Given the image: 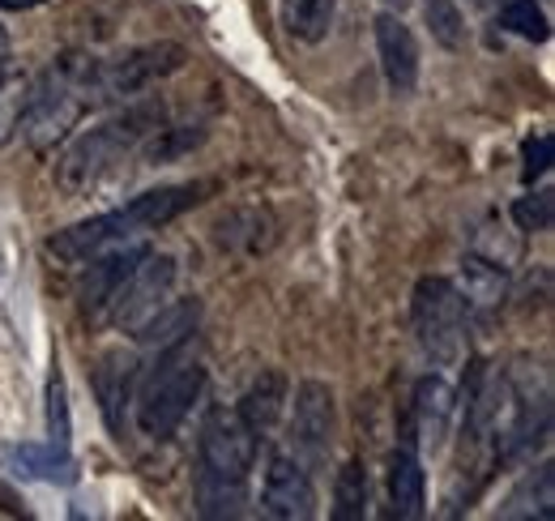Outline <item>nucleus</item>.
<instances>
[{"label":"nucleus","mask_w":555,"mask_h":521,"mask_svg":"<svg viewBox=\"0 0 555 521\" xmlns=\"http://www.w3.org/2000/svg\"><path fill=\"white\" fill-rule=\"evenodd\" d=\"M261 454V436L231 406H209L197 436L193 505L202 518H240L248 505V479Z\"/></svg>","instance_id":"obj_1"},{"label":"nucleus","mask_w":555,"mask_h":521,"mask_svg":"<svg viewBox=\"0 0 555 521\" xmlns=\"http://www.w3.org/2000/svg\"><path fill=\"white\" fill-rule=\"evenodd\" d=\"M209 185H163V189H150L138 193L133 201H125L120 209H107L99 218H86V223H73L65 231L48 236L43 253L56 257L61 265H86L90 257L116 249V244H129L141 240L158 227H167L171 218H180L184 209H193Z\"/></svg>","instance_id":"obj_2"},{"label":"nucleus","mask_w":555,"mask_h":521,"mask_svg":"<svg viewBox=\"0 0 555 521\" xmlns=\"http://www.w3.org/2000/svg\"><path fill=\"white\" fill-rule=\"evenodd\" d=\"M552 441V377L543 364L521 355L500 372V406L491 423V466L517 470L530 466Z\"/></svg>","instance_id":"obj_3"},{"label":"nucleus","mask_w":555,"mask_h":521,"mask_svg":"<svg viewBox=\"0 0 555 521\" xmlns=\"http://www.w3.org/2000/svg\"><path fill=\"white\" fill-rule=\"evenodd\" d=\"M94 65H99V56L61 52L39 73V81H30L17 129L39 158L56 154V145H65L77 120L94 107Z\"/></svg>","instance_id":"obj_4"},{"label":"nucleus","mask_w":555,"mask_h":521,"mask_svg":"<svg viewBox=\"0 0 555 521\" xmlns=\"http://www.w3.org/2000/svg\"><path fill=\"white\" fill-rule=\"evenodd\" d=\"M167 120L163 99H141L129 103L125 112H116L112 120L86 129L81 137H73L65 145V154L56 158V189L69 196H81L90 189H99L133 150H141V141Z\"/></svg>","instance_id":"obj_5"},{"label":"nucleus","mask_w":555,"mask_h":521,"mask_svg":"<svg viewBox=\"0 0 555 521\" xmlns=\"http://www.w3.org/2000/svg\"><path fill=\"white\" fill-rule=\"evenodd\" d=\"M202 390H206V364L193 351V338L158 351L150 372H138V385H133V415H138L141 436L171 441L189 419V410L197 406Z\"/></svg>","instance_id":"obj_6"},{"label":"nucleus","mask_w":555,"mask_h":521,"mask_svg":"<svg viewBox=\"0 0 555 521\" xmlns=\"http://www.w3.org/2000/svg\"><path fill=\"white\" fill-rule=\"evenodd\" d=\"M411 321H415L418 346L436 368H453L462 359V329H466V300L457 282L427 274L415 282L411 295Z\"/></svg>","instance_id":"obj_7"},{"label":"nucleus","mask_w":555,"mask_h":521,"mask_svg":"<svg viewBox=\"0 0 555 521\" xmlns=\"http://www.w3.org/2000/svg\"><path fill=\"white\" fill-rule=\"evenodd\" d=\"M184 61H189V52L180 43H145V48H133L116 61H99L94 65V107L138 99L154 81L180 73Z\"/></svg>","instance_id":"obj_8"},{"label":"nucleus","mask_w":555,"mask_h":521,"mask_svg":"<svg viewBox=\"0 0 555 521\" xmlns=\"http://www.w3.org/2000/svg\"><path fill=\"white\" fill-rule=\"evenodd\" d=\"M286 436H291L286 449L299 457L312 474L330 466L334 436H338V410H334V390H330L325 381H304V385L295 390Z\"/></svg>","instance_id":"obj_9"},{"label":"nucleus","mask_w":555,"mask_h":521,"mask_svg":"<svg viewBox=\"0 0 555 521\" xmlns=\"http://www.w3.org/2000/svg\"><path fill=\"white\" fill-rule=\"evenodd\" d=\"M171 287H176V257L150 249L145 260L125 278V287L116 291V300L107 304V317H103V321L125 329V333H133L145 317H154V313L167 304Z\"/></svg>","instance_id":"obj_10"},{"label":"nucleus","mask_w":555,"mask_h":521,"mask_svg":"<svg viewBox=\"0 0 555 521\" xmlns=\"http://www.w3.org/2000/svg\"><path fill=\"white\" fill-rule=\"evenodd\" d=\"M261 513H266V518H282V521L317 518V487H312V470L291 454V449H274L270 461H266Z\"/></svg>","instance_id":"obj_11"},{"label":"nucleus","mask_w":555,"mask_h":521,"mask_svg":"<svg viewBox=\"0 0 555 521\" xmlns=\"http://www.w3.org/2000/svg\"><path fill=\"white\" fill-rule=\"evenodd\" d=\"M145 253H150V244L129 240V244H116V249H107V253H99V257L86 260L90 269L81 274L77 308H81V317H86L90 326H99V321L107 317V304L116 300V291L125 287V278L145 260Z\"/></svg>","instance_id":"obj_12"},{"label":"nucleus","mask_w":555,"mask_h":521,"mask_svg":"<svg viewBox=\"0 0 555 521\" xmlns=\"http://www.w3.org/2000/svg\"><path fill=\"white\" fill-rule=\"evenodd\" d=\"M453 415H457V390L444 377H423L415 385V402H411V436L415 449L423 454H440L449 432H453Z\"/></svg>","instance_id":"obj_13"},{"label":"nucleus","mask_w":555,"mask_h":521,"mask_svg":"<svg viewBox=\"0 0 555 521\" xmlns=\"http://www.w3.org/2000/svg\"><path fill=\"white\" fill-rule=\"evenodd\" d=\"M214 244L218 253L227 257H261L278 244V223L270 209L261 205H240V209H227L218 223H214Z\"/></svg>","instance_id":"obj_14"},{"label":"nucleus","mask_w":555,"mask_h":521,"mask_svg":"<svg viewBox=\"0 0 555 521\" xmlns=\"http://www.w3.org/2000/svg\"><path fill=\"white\" fill-rule=\"evenodd\" d=\"M376 52H380V68L393 94H415L418 86V43L411 26L398 13H380L376 17Z\"/></svg>","instance_id":"obj_15"},{"label":"nucleus","mask_w":555,"mask_h":521,"mask_svg":"<svg viewBox=\"0 0 555 521\" xmlns=\"http://www.w3.org/2000/svg\"><path fill=\"white\" fill-rule=\"evenodd\" d=\"M385 487H389V513H393V518L415 521L427 513V474H423V457H418L411 432H406L402 445L389 454Z\"/></svg>","instance_id":"obj_16"},{"label":"nucleus","mask_w":555,"mask_h":521,"mask_svg":"<svg viewBox=\"0 0 555 521\" xmlns=\"http://www.w3.org/2000/svg\"><path fill=\"white\" fill-rule=\"evenodd\" d=\"M141 359L129 351H107L99 364H94V393H99V406H103V419L107 428L120 436L125 432V406L133 402V385H138Z\"/></svg>","instance_id":"obj_17"},{"label":"nucleus","mask_w":555,"mask_h":521,"mask_svg":"<svg viewBox=\"0 0 555 521\" xmlns=\"http://www.w3.org/2000/svg\"><path fill=\"white\" fill-rule=\"evenodd\" d=\"M457 291L466 300V313H495L508 300V269L479 257V253H466L462 257V287Z\"/></svg>","instance_id":"obj_18"},{"label":"nucleus","mask_w":555,"mask_h":521,"mask_svg":"<svg viewBox=\"0 0 555 521\" xmlns=\"http://www.w3.org/2000/svg\"><path fill=\"white\" fill-rule=\"evenodd\" d=\"M197 321H202V304L197 300H176V304H163L154 317H145L133 329V338H138L145 351H167V346L193 338Z\"/></svg>","instance_id":"obj_19"},{"label":"nucleus","mask_w":555,"mask_h":521,"mask_svg":"<svg viewBox=\"0 0 555 521\" xmlns=\"http://www.w3.org/2000/svg\"><path fill=\"white\" fill-rule=\"evenodd\" d=\"M282 402H286V377L278 368H266L248 390L240 397V419L261 436V445L270 441V432L278 428V415H282Z\"/></svg>","instance_id":"obj_20"},{"label":"nucleus","mask_w":555,"mask_h":521,"mask_svg":"<svg viewBox=\"0 0 555 521\" xmlns=\"http://www.w3.org/2000/svg\"><path fill=\"white\" fill-rule=\"evenodd\" d=\"M500 518H539L552 521L555 518V466L543 461L539 470H526L517 479V487L504 496L500 505Z\"/></svg>","instance_id":"obj_21"},{"label":"nucleus","mask_w":555,"mask_h":521,"mask_svg":"<svg viewBox=\"0 0 555 521\" xmlns=\"http://www.w3.org/2000/svg\"><path fill=\"white\" fill-rule=\"evenodd\" d=\"M4 461L22 474V479H39V483H73L77 479V461L69 457V445H13L4 449Z\"/></svg>","instance_id":"obj_22"},{"label":"nucleus","mask_w":555,"mask_h":521,"mask_svg":"<svg viewBox=\"0 0 555 521\" xmlns=\"http://www.w3.org/2000/svg\"><path fill=\"white\" fill-rule=\"evenodd\" d=\"M206 137H209L206 120H193V125H158V129L141 141V158L150 167H163V163H176V158L193 154Z\"/></svg>","instance_id":"obj_23"},{"label":"nucleus","mask_w":555,"mask_h":521,"mask_svg":"<svg viewBox=\"0 0 555 521\" xmlns=\"http://www.w3.org/2000/svg\"><path fill=\"white\" fill-rule=\"evenodd\" d=\"M367 500H372L367 466H363L359 457H350V461L338 466V474H334V509H330V518L334 521L367 518Z\"/></svg>","instance_id":"obj_24"},{"label":"nucleus","mask_w":555,"mask_h":521,"mask_svg":"<svg viewBox=\"0 0 555 521\" xmlns=\"http://www.w3.org/2000/svg\"><path fill=\"white\" fill-rule=\"evenodd\" d=\"M282 26L299 43H321L334 26V0H282Z\"/></svg>","instance_id":"obj_25"},{"label":"nucleus","mask_w":555,"mask_h":521,"mask_svg":"<svg viewBox=\"0 0 555 521\" xmlns=\"http://www.w3.org/2000/svg\"><path fill=\"white\" fill-rule=\"evenodd\" d=\"M500 26L521 35V39H530V43H547L552 39V22H547L539 0H504L500 4Z\"/></svg>","instance_id":"obj_26"},{"label":"nucleus","mask_w":555,"mask_h":521,"mask_svg":"<svg viewBox=\"0 0 555 521\" xmlns=\"http://www.w3.org/2000/svg\"><path fill=\"white\" fill-rule=\"evenodd\" d=\"M26 73L17 68H0V145H9L17 137V125H22V107H26Z\"/></svg>","instance_id":"obj_27"},{"label":"nucleus","mask_w":555,"mask_h":521,"mask_svg":"<svg viewBox=\"0 0 555 521\" xmlns=\"http://www.w3.org/2000/svg\"><path fill=\"white\" fill-rule=\"evenodd\" d=\"M423 13H427V26H431V39L449 52H457L466 43V26H462V9L453 0H423Z\"/></svg>","instance_id":"obj_28"},{"label":"nucleus","mask_w":555,"mask_h":521,"mask_svg":"<svg viewBox=\"0 0 555 521\" xmlns=\"http://www.w3.org/2000/svg\"><path fill=\"white\" fill-rule=\"evenodd\" d=\"M508 214H513V223H517V231H526V236H543V231H552V218H555V193H547V189H534V193L517 196Z\"/></svg>","instance_id":"obj_29"},{"label":"nucleus","mask_w":555,"mask_h":521,"mask_svg":"<svg viewBox=\"0 0 555 521\" xmlns=\"http://www.w3.org/2000/svg\"><path fill=\"white\" fill-rule=\"evenodd\" d=\"M69 436H73L69 385H65V372H61V364H56L52 377H48V441H52V445H69Z\"/></svg>","instance_id":"obj_30"},{"label":"nucleus","mask_w":555,"mask_h":521,"mask_svg":"<svg viewBox=\"0 0 555 521\" xmlns=\"http://www.w3.org/2000/svg\"><path fill=\"white\" fill-rule=\"evenodd\" d=\"M552 158H555V137L552 132H539L521 145V180L526 185H539L547 171H552Z\"/></svg>","instance_id":"obj_31"},{"label":"nucleus","mask_w":555,"mask_h":521,"mask_svg":"<svg viewBox=\"0 0 555 521\" xmlns=\"http://www.w3.org/2000/svg\"><path fill=\"white\" fill-rule=\"evenodd\" d=\"M35 4H43V0H0V9H35Z\"/></svg>","instance_id":"obj_32"},{"label":"nucleus","mask_w":555,"mask_h":521,"mask_svg":"<svg viewBox=\"0 0 555 521\" xmlns=\"http://www.w3.org/2000/svg\"><path fill=\"white\" fill-rule=\"evenodd\" d=\"M9 65V30L0 26V68Z\"/></svg>","instance_id":"obj_33"},{"label":"nucleus","mask_w":555,"mask_h":521,"mask_svg":"<svg viewBox=\"0 0 555 521\" xmlns=\"http://www.w3.org/2000/svg\"><path fill=\"white\" fill-rule=\"evenodd\" d=\"M389 4H398V9H406V4H411V0H389Z\"/></svg>","instance_id":"obj_34"},{"label":"nucleus","mask_w":555,"mask_h":521,"mask_svg":"<svg viewBox=\"0 0 555 521\" xmlns=\"http://www.w3.org/2000/svg\"><path fill=\"white\" fill-rule=\"evenodd\" d=\"M470 4H475V9H483V4H491V0H470Z\"/></svg>","instance_id":"obj_35"}]
</instances>
